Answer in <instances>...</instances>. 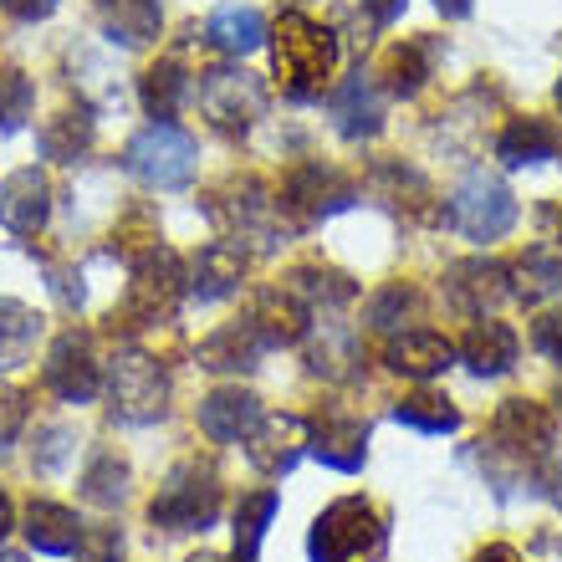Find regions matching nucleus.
Masks as SVG:
<instances>
[{"instance_id":"f257e3e1","label":"nucleus","mask_w":562,"mask_h":562,"mask_svg":"<svg viewBox=\"0 0 562 562\" xmlns=\"http://www.w3.org/2000/svg\"><path fill=\"white\" fill-rule=\"evenodd\" d=\"M338 67V36L312 21L307 11H286L277 21V82L292 103H307L333 82Z\"/></svg>"},{"instance_id":"f03ea898","label":"nucleus","mask_w":562,"mask_h":562,"mask_svg":"<svg viewBox=\"0 0 562 562\" xmlns=\"http://www.w3.org/2000/svg\"><path fill=\"white\" fill-rule=\"evenodd\" d=\"M184 286H190V271H184L179 251L159 246V240H154V246H144V256L134 261V277H128V292H123V302L113 307V327L138 333V327L169 323V317L179 312Z\"/></svg>"},{"instance_id":"7ed1b4c3","label":"nucleus","mask_w":562,"mask_h":562,"mask_svg":"<svg viewBox=\"0 0 562 562\" xmlns=\"http://www.w3.org/2000/svg\"><path fill=\"white\" fill-rule=\"evenodd\" d=\"M312 562H373L384 552V517L363 496H342L312 521Z\"/></svg>"},{"instance_id":"20e7f679","label":"nucleus","mask_w":562,"mask_h":562,"mask_svg":"<svg viewBox=\"0 0 562 562\" xmlns=\"http://www.w3.org/2000/svg\"><path fill=\"white\" fill-rule=\"evenodd\" d=\"M148 517H154V527H169V532H205V527H215V517H221V481H215V471L200 465V460L175 465L164 475Z\"/></svg>"},{"instance_id":"39448f33","label":"nucleus","mask_w":562,"mask_h":562,"mask_svg":"<svg viewBox=\"0 0 562 562\" xmlns=\"http://www.w3.org/2000/svg\"><path fill=\"white\" fill-rule=\"evenodd\" d=\"M450 215H456L460 236L471 240H502L517 225V194L506 190L502 175L491 169H471L450 194Z\"/></svg>"},{"instance_id":"423d86ee","label":"nucleus","mask_w":562,"mask_h":562,"mask_svg":"<svg viewBox=\"0 0 562 562\" xmlns=\"http://www.w3.org/2000/svg\"><path fill=\"white\" fill-rule=\"evenodd\" d=\"M169 400V379L148 353H119L108 369V409L123 425H148L164 415Z\"/></svg>"},{"instance_id":"0eeeda50","label":"nucleus","mask_w":562,"mask_h":562,"mask_svg":"<svg viewBox=\"0 0 562 562\" xmlns=\"http://www.w3.org/2000/svg\"><path fill=\"white\" fill-rule=\"evenodd\" d=\"M194 159H200V148L175 123H154L128 144V169L154 190H184L194 179Z\"/></svg>"},{"instance_id":"6e6552de","label":"nucleus","mask_w":562,"mask_h":562,"mask_svg":"<svg viewBox=\"0 0 562 562\" xmlns=\"http://www.w3.org/2000/svg\"><path fill=\"white\" fill-rule=\"evenodd\" d=\"M200 108H205V119L225 134H240V128H251L261 119V108H267V82L251 77L246 67H210L200 72Z\"/></svg>"},{"instance_id":"1a4fd4ad","label":"nucleus","mask_w":562,"mask_h":562,"mask_svg":"<svg viewBox=\"0 0 562 562\" xmlns=\"http://www.w3.org/2000/svg\"><path fill=\"white\" fill-rule=\"evenodd\" d=\"M342 205H353V184L338 169H327V164H296L292 175L281 179L277 215H286L292 225H312Z\"/></svg>"},{"instance_id":"9d476101","label":"nucleus","mask_w":562,"mask_h":562,"mask_svg":"<svg viewBox=\"0 0 562 562\" xmlns=\"http://www.w3.org/2000/svg\"><path fill=\"white\" fill-rule=\"evenodd\" d=\"M42 379H46V389L67 404H92L98 400V394H103V369H98V358H92L88 333L67 327V333L46 348Z\"/></svg>"},{"instance_id":"9b49d317","label":"nucleus","mask_w":562,"mask_h":562,"mask_svg":"<svg viewBox=\"0 0 562 562\" xmlns=\"http://www.w3.org/2000/svg\"><path fill=\"white\" fill-rule=\"evenodd\" d=\"M445 292H450V302H456L460 312L486 317V307H496V302H506V296H512V267L486 261V256L460 261V267L445 271Z\"/></svg>"},{"instance_id":"f8f14e48","label":"nucleus","mask_w":562,"mask_h":562,"mask_svg":"<svg viewBox=\"0 0 562 562\" xmlns=\"http://www.w3.org/2000/svg\"><path fill=\"white\" fill-rule=\"evenodd\" d=\"M302 450H307V419L302 415H261V425L246 435V456L261 475H286Z\"/></svg>"},{"instance_id":"ddd939ff","label":"nucleus","mask_w":562,"mask_h":562,"mask_svg":"<svg viewBox=\"0 0 562 562\" xmlns=\"http://www.w3.org/2000/svg\"><path fill=\"white\" fill-rule=\"evenodd\" d=\"M491 440L502 445V450H512V456H527V460L548 456L552 415L532 400H506L502 409H496V419H491Z\"/></svg>"},{"instance_id":"4468645a","label":"nucleus","mask_w":562,"mask_h":562,"mask_svg":"<svg viewBox=\"0 0 562 562\" xmlns=\"http://www.w3.org/2000/svg\"><path fill=\"white\" fill-rule=\"evenodd\" d=\"M46 210H52V184L42 169H15L0 184V225L15 236H36L46 225Z\"/></svg>"},{"instance_id":"2eb2a0df","label":"nucleus","mask_w":562,"mask_h":562,"mask_svg":"<svg viewBox=\"0 0 562 562\" xmlns=\"http://www.w3.org/2000/svg\"><path fill=\"white\" fill-rule=\"evenodd\" d=\"M307 456H317L333 471H363L369 456V425L348 415H327L317 425H307Z\"/></svg>"},{"instance_id":"dca6fc26","label":"nucleus","mask_w":562,"mask_h":562,"mask_svg":"<svg viewBox=\"0 0 562 562\" xmlns=\"http://www.w3.org/2000/svg\"><path fill=\"white\" fill-rule=\"evenodd\" d=\"M261 353H267L261 333L251 327V317H240V323H225L221 333H210V338L200 342V369H210V373H251L256 363H261Z\"/></svg>"},{"instance_id":"f3484780","label":"nucleus","mask_w":562,"mask_h":562,"mask_svg":"<svg viewBox=\"0 0 562 562\" xmlns=\"http://www.w3.org/2000/svg\"><path fill=\"white\" fill-rule=\"evenodd\" d=\"M261 400L246 394V389H215L205 404H200V429H205L210 440H246L256 425H261Z\"/></svg>"},{"instance_id":"a211bd4d","label":"nucleus","mask_w":562,"mask_h":562,"mask_svg":"<svg viewBox=\"0 0 562 562\" xmlns=\"http://www.w3.org/2000/svg\"><path fill=\"white\" fill-rule=\"evenodd\" d=\"M98 21H103L108 42L119 46H148L164 31V5L159 0H98Z\"/></svg>"},{"instance_id":"6ab92c4d","label":"nucleus","mask_w":562,"mask_h":562,"mask_svg":"<svg viewBox=\"0 0 562 562\" xmlns=\"http://www.w3.org/2000/svg\"><path fill=\"white\" fill-rule=\"evenodd\" d=\"M384 363L404 379H435L456 363V342L440 338V333H404V338L389 342Z\"/></svg>"},{"instance_id":"aec40b11","label":"nucleus","mask_w":562,"mask_h":562,"mask_svg":"<svg viewBox=\"0 0 562 562\" xmlns=\"http://www.w3.org/2000/svg\"><path fill=\"white\" fill-rule=\"evenodd\" d=\"M562 292V246H548V240H537L527 251L517 256V267H512V296H521L527 307L537 302H548V296Z\"/></svg>"},{"instance_id":"412c9836","label":"nucleus","mask_w":562,"mask_h":562,"mask_svg":"<svg viewBox=\"0 0 562 562\" xmlns=\"http://www.w3.org/2000/svg\"><path fill=\"white\" fill-rule=\"evenodd\" d=\"M558 148H562V134H558V123H548V119H512L502 128V138H496V154L512 169L558 159Z\"/></svg>"},{"instance_id":"4be33fe9","label":"nucleus","mask_w":562,"mask_h":562,"mask_svg":"<svg viewBox=\"0 0 562 562\" xmlns=\"http://www.w3.org/2000/svg\"><path fill=\"white\" fill-rule=\"evenodd\" d=\"M465 363H471V373H481V379H496V373H506L512 363H517V333L506 323H491V317H481V323L460 338L456 348Z\"/></svg>"},{"instance_id":"5701e85b","label":"nucleus","mask_w":562,"mask_h":562,"mask_svg":"<svg viewBox=\"0 0 562 562\" xmlns=\"http://www.w3.org/2000/svg\"><path fill=\"white\" fill-rule=\"evenodd\" d=\"M240 277H246V256H240L236 240H210L190 271V286L200 302H221L240 286Z\"/></svg>"},{"instance_id":"b1692460","label":"nucleus","mask_w":562,"mask_h":562,"mask_svg":"<svg viewBox=\"0 0 562 562\" xmlns=\"http://www.w3.org/2000/svg\"><path fill=\"white\" fill-rule=\"evenodd\" d=\"M26 537H31V548L46 552V558H67L82 542V521H77L72 506H61V502H31Z\"/></svg>"},{"instance_id":"393cba45","label":"nucleus","mask_w":562,"mask_h":562,"mask_svg":"<svg viewBox=\"0 0 562 562\" xmlns=\"http://www.w3.org/2000/svg\"><path fill=\"white\" fill-rule=\"evenodd\" d=\"M333 123H338L342 138H373L379 128H384L379 92H373V82L363 72L348 77V82L338 88V98H333Z\"/></svg>"},{"instance_id":"a878e982","label":"nucleus","mask_w":562,"mask_h":562,"mask_svg":"<svg viewBox=\"0 0 562 562\" xmlns=\"http://www.w3.org/2000/svg\"><path fill=\"white\" fill-rule=\"evenodd\" d=\"M205 42L231 52V57H246L267 42V15L256 5H221V11L205 21Z\"/></svg>"},{"instance_id":"bb28decb","label":"nucleus","mask_w":562,"mask_h":562,"mask_svg":"<svg viewBox=\"0 0 562 562\" xmlns=\"http://www.w3.org/2000/svg\"><path fill=\"white\" fill-rule=\"evenodd\" d=\"M36 342H42V317H36L26 302L0 296V373H11V369H21V363H31Z\"/></svg>"},{"instance_id":"cd10ccee","label":"nucleus","mask_w":562,"mask_h":562,"mask_svg":"<svg viewBox=\"0 0 562 562\" xmlns=\"http://www.w3.org/2000/svg\"><path fill=\"white\" fill-rule=\"evenodd\" d=\"M92 134H98V123H92L88 108H67V113H57V119H46L42 154L52 164H77L92 148Z\"/></svg>"},{"instance_id":"c85d7f7f","label":"nucleus","mask_w":562,"mask_h":562,"mask_svg":"<svg viewBox=\"0 0 562 562\" xmlns=\"http://www.w3.org/2000/svg\"><path fill=\"white\" fill-rule=\"evenodd\" d=\"M307 333H317V342H312V373H327V379H348V373H353V363H358V338H353V327L327 323V312H323V317H317Z\"/></svg>"},{"instance_id":"c756f323","label":"nucleus","mask_w":562,"mask_h":562,"mask_svg":"<svg viewBox=\"0 0 562 562\" xmlns=\"http://www.w3.org/2000/svg\"><path fill=\"white\" fill-rule=\"evenodd\" d=\"M184 92H190V77H184V67L175 57L154 61L144 72V82H138V98H144V108L154 119H175L179 108H184Z\"/></svg>"},{"instance_id":"7c9ffc66","label":"nucleus","mask_w":562,"mask_h":562,"mask_svg":"<svg viewBox=\"0 0 562 562\" xmlns=\"http://www.w3.org/2000/svg\"><path fill=\"white\" fill-rule=\"evenodd\" d=\"M281 496L277 491H251V496H240L236 506V562H256V552H261V537H267L271 517H277Z\"/></svg>"},{"instance_id":"2f4dec72","label":"nucleus","mask_w":562,"mask_h":562,"mask_svg":"<svg viewBox=\"0 0 562 562\" xmlns=\"http://www.w3.org/2000/svg\"><path fill=\"white\" fill-rule=\"evenodd\" d=\"M429 46L425 42H400V46H389V57H384V88L394 92V98H415L419 88L429 82Z\"/></svg>"},{"instance_id":"473e14b6","label":"nucleus","mask_w":562,"mask_h":562,"mask_svg":"<svg viewBox=\"0 0 562 562\" xmlns=\"http://www.w3.org/2000/svg\"><path fill=\"white\" fill-rule=\"evenodd\" d=\"M82 496H88L92 506H103V512L123 506V496H128V465H123L113 450H98V456L88 460V471H82Z\"/></svg>"},{"instance_id":"72a5a7b5","label":"nucleus","mask_w":562,"mask_h":562,"mask_svg":"<svg viewBox=\"0 0 562 562\" xmlns=\"http://www.w3.org/2000/svg\"><path fill=\"white\" fill-rule=\"evenodd\" d=\"M394 419L419 435H456L460 429V409L445 394H415V400H400L394 404Z\"/></svg>"},{"instance_id":"f704fd0d","label":"nucleus","mask_w":562,"mask_h":562,"mask_svg":"<svg viewBox=\"0 0 562 562\" xmlns=\"http://www.w3.org/2000/svg\"><path fill=\"white\" fill-rule=\"evenodd\" d=\"M302 302H307V312L312 307H323V312H333V307H342V302H353L358 296V286L348 277H338V271H317V267H302V271H292V281H286Z\"/></svg>"},{"instance_id":"c9c22d12","label":"nucleus","mask_w":562,"mask_h":562,"mask_svg":"<svg viewBox=\"0 0 562 562\" xmlns=\"http://www.w3.org/2000/svg\"><path fill=\"white\" fill-rule=\"evenodd\" d=\"M419 312V292L415 286H404V281H389V286H379V292L369 296V307H363V323L373 327V333H394V327L404 323V317H415Z\"/></svg>"},{"instance_id":"e433bc0d","label":"nucleus","mask_w":562,"mask_h":562,"mask_svg":"<svg viewBox=\"0 0 562 562\" xmlns=\"http://www.w3.org/2000/svg\"><path fill=\"white\" fill-rule=\"evenodd\" d=\"M36 103V88L21 67H0V134H21Z\"/></svg>"},{"instance_id":"4c0bfd02","label":"nucleus","mask_w":562,"mask_h":562,"mask_svg":"<svg viewBox=\"0 0 562 562\" xmlns=\"http://www.w3.org/2000/svg\"><path fill=\"white\" fill-rule=\"evenodd\" d=\"M72 445H77V435L67 425H46V429H36V471H61L67 465V456H72Z\"/></svg>"},{"instance_id":"58836bf2","label":"nucleus","mask_w":562,"mask_h":562,"mask_svg":"<svg viewBox=\"0 0 562 562\" xmlns=\"http://www.w3.org/2000/svg\"><path fill=\"white\" fill-rule=\"evenodd\" d=\"M21 425H26V394L11 384H0V450L21 435Z\"/></svg>"},{"instance_id":"ea45409f","label":"nucleus","mask_w":562,"mask_h":562,"mask_svg":"<svg viewBox=\"0 0 562 562\" xmlns=\"http://www.w3.org/2000/svg\"><path fill=\"white\" fill-rule=\"evenodd\" d=\"M532 348L542 358H552V363H562V307L542 312V317L532 323Z\"/></svg>"},{"instance_id":"a19ab883","label":"nucleus","mask_w":562,"mask_h":562,"mask_svg":"<svg viewBox=\"0 0 562 562\" xmlns=\"http://www.w3.org/2000/svg\"><path fill=\"white\" fill-rule=\"evenodd\" d=\"M46 277H52V292H57L61 307H82V277H77V271L46 267Z\"/></svg>"},{"instance_id":"79ce46f5","label":"nucleus","mask_w":562,"mask_h":562,"mask_svg":"<svg viewBox=\"0 0 562 562\" xmlns=\"http://www.w3.org/2000/svg\"><path fill=\"white\" fill-rule=\"evenodd\" d=\"M77 552H82V562H119L123 537L119 532H98V537H92V548H88V542H77Z\"/></svg>"},{"instance_id":"37998d69","label":"nucleus","mask_w":562,"mask_h":562,"mask_svg":"<svg viewBox=\"0 0 562 562\" xmlns=\"http://www.w3.org/2000/svg\"><path fill=\"white\" fill-rule=\"evenodd\" d=\"M57 5L61 0H0V11L15 15V21H46Z\"/></svg>"},{"instance_id":"c03bdc74","label":"nucleus","mask_w":562,"mask_h":562,"mask_svg":"<svg viewBox=\"0 0 562 562\" xmlns=\"http://www.w3.org/2000/svg\"><path fill=\"white\" fill-rule=\"evenodd\" d=\"M358 5H363V11H369V21L379 31L384 26H394V21H400L404 15V0H358Z\"/></svg>"},{"instance_id":"a18cd8bd","label":"nucleus","mask_w":562,"mask_h":562,"mask_svg":"<svg viewBox=\"0 0 562 562\" xmlns=\"http://www.w3.org/2000/svg\"><path fill=\"white\" fill-rule=\"evenodd\" d=\"M475 562H521L517 548H506V542H491V548L475 552Z\"/></svg>"},{"instance_id":"49530a36","label":"nucleus","mask_w":562,"mask_h":562,"mask_svg":"<svg viewBox=\"0 0 562 562\" xmlns=\"http://www.w3.org/2000/svg\"><path fill=\"white\" fill-rule=\"evenodd\" d=\"M11 527H15V506H11V496L0 491V542L11 537Z\"/></svg>"},{"instance_id":"de8ad7c7","label":"nucleus","mask_w":562,"mask_h":562,"mask_svg":"<svg viewBox=\"0 0 562 562\" xmlns=\"http://www.w3.org/2000/svg\"><path fill=\"white\" fill-rule=\"evenodd\" d=\"M435 5H440V11L450 15V21H465V15H471V5H475V0H435Z\"/></svg>"},{"instance_id":"09e8293b","label":"nucleus","mask_w":562,"mask_h":562,"mask_svg":"<svg viewBox=\"0 0 562 562\" xmlns=\"http://www.w3.org/2000/svg\"><path fill=\"white\" fill-rule=\"evenodd\" d=\"M548 481H552V486H558V496H562V456L552 460V475H548Z\"/></svg>"},{"instance_id":"8fccbe9b","label":"nucleus","mask_w":562,"mask_h":562,"mask_svg":"<svg viewBox=\"0 0 562 562\" xmlns=\"http://www.w3.org/2000/svg\"><path fill=\"white\" fill-rule=\"evenodd\" d=\"M190 562H231V558H215V552H200V558H190Z\"/></svg>"},{"instance_id":"3c124183","label":"nucleus","mask_w":562,"mask_h":562,"mask_svg":"<svg viewBox=\"0 0 562 562\" xmlns=\"http://www.w3.org/2000/svg\"><path fill=\"white\" fill-rule=\"evenodd\" d=\"M0 562H26V558H15V552H0Z\"/></svg>"},{"instance_id":"603ef678","label":"nucleus","mask_w":562,"mask_h":562,"mask_svg":"<svg viewBox=\"0 0 562 562\" xmlns=\"http://www.w3.org/2000/svg\"><path fill=\"white\" fill-rule=\"evenodd\" d=\"M558 108H562V82H558Z\"/></svg>"},{"instance_id":"864d4df0","label":"nucleus","mask_w":562,"mask_h":562,"mask_svg":"<svg viewBox=\"0 0 562 562\" xmlns=\"http://www.w3.org/2000/svg\"><path fill=\"white\" fill-rule=\"evenodd\" d=\"M558 409H562V384H558Z\"/></svg>"}]
</instances>
